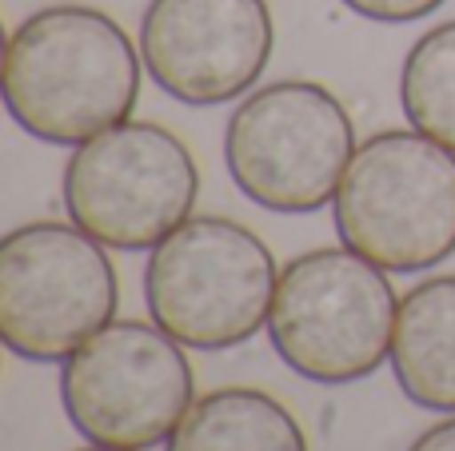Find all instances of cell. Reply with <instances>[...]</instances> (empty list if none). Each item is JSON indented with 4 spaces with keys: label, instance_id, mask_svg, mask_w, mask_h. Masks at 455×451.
<instances>
[{
    "label": "cell",
    "instance_id": "12",
    "mask_svg": "<svg viewBox=\"0 0 455 451\" xmlns=\"http://www.w3.org/2000/svg\"><path fill=\"white\" fill-rule=\"evenodd\" d=\"M400 104L411 128L455 152V20L435 24L408 48Z\"/></svg>",
    "mask_w": 455,
    "mask_h": 451
},
{
    "label": "cell",
    "instance_id": "5",
    "mask_svg": "<svg viewBox=\"0 0 455 451\" xmlns=\"http://www.w3.org/2000/svg\"><path fill=\"white\" fill-rule=\"evenodd\" d=\"M355 148L347 108L315 80L256 88L224 128L232 184L251 204L280 216H307L331 204Z\"/></svg>",
    "mask_w": 455,
    "mask_h": 451
},
{
    "label": "cell",
    "instance_id": "9",
    "mask_svg": "<svg viewBox=\"0 0 455 451\" xmlns=\"http://www.w3.org/2000/svg\"><path fill=\"white\" fill-rule=\"evenodd\" d=\"M267 0H148L140 56L160 92L180 104L248 96L272 56Z\"/></svg>",
    "mask_w": 455,
    "mask_h": 451
},
{
    "label": "cell",
    "instance_id": "1",
    "mask_svg": "<svg viewBox=\"0 0 455 451\" xmlns=\"http://www.w3.org/2000/svg\"><path fill=\"white\" fill-rule=\"evenodd\" d=\"M144 56L108 12L52 4L4 44V108L44 144H76L132 120Z\"/></svg>",
    "mask_w": 455,
    "mask_h": 451
},
{
    "label": "cell",
    "instance_id": "14",
    "mask_svg": "<svg viewBox=\"0 0 455 451\" xmlns=\"http://www.w3.org/2000/svg\"><path fill=\"white\" fill-rule=\"evenodd\" d=\"M408 451H455V415L435 428H427L419 439H411Z\"/></svg>",
    "mask_w": 455,
    "mask_h": 451
},
{
    "label": "cell",
    "instance_id": "3",
    "mask_svg": "<svg viewBox=\"0 0 455 451\" xmlns=\"http://www.w3.org/2000/svg\"><path fill=\"white\" fill-rule=\"evenodd\" d=\"M339 244L384 272H427L455 252V152L424 132H376L331 200Z\"/></svg>",
    "mask_w": 455,
    "mask_h": 451
},
{
    "label": "cell",
    "instance_id": "13",
    "mask_svg": "<svg viewBox=\"0 0 455 451\" xmlns=\"http://www.w3.org/2000/svg\"><path fill=\"white\" fill-rule=\"evenodd\" d=\"M355 16L363 20H379V24H411L432 16L443 0H344Z\"/></svg>",
    "mask_w": 455,
    "mask_h": 451
},
{
    "label": "cell",
    "instance_id": "8",
    "mask_svg": "<svg viewBox=\"0 0 455 451\" xmlns=\"http://www.w3.org/2000/svg\"><path fill=\"white\" fill-rule=\"evenodd\" d=\"M60 404L88 444L148 451L196 404V376L164 328L112 320L60 364Z\"/></svg>",
    "mask_w": 455,
    "mask_h": 451
},
{
    "label": "cell",
    "instance_id": "4",
    "mask_svg": "<svg viewBox=\"0 0 455 451\" xmlns=\"http://www.w3.org/2000/svg\"><path fill=\"white\" fill-rule=\"evenodd\" d=\"M267 244L224 216H192L148 252L144 300L156 328L192 352H224L267 328L275 296Z\"/></svg>",
    "mask_w": 455,
    "mask_h": 451
},
{
    "label": "cell",
    "instance_id": "10",
    "mask_svg": "<svg viewBox=\"0 0 455 451\" xmlns=\"http://www.w3.org/2000/svg\"><path fill=\"white\" fill-rule=\"evenodd\" d=\"M392 372L416 407L455 415V276H432L400 300Z\"/></svg>",
    "mask_w": 455,
    "mask_h": 451
},
{
    "label": "cell",
    "instance_id": "7",
    "mask_svg": "<svg viewBox=\"0 0 455 451\" xmlns=\"http://www.w3.org/2000/svg\"><path fill=\"white\" fill-rule=\"evenodd\" d=\"M64 212L116 252H152L172 236L200 196V168L176 132L124 120L76 144L64 164Z\"/></svg>",
    "mask_w": 455,
    "mask_h": 451
},
{
    "label": "cell",
    "instance_id": "15",
    "mask_svg": "<svg viewBox=\"0 0 455 451\" xmlns=\"http://www.w3.org/2000/svg\"><path fill=\"white\" fill-rule=\"evenodd\" d=\"M80 451H120V447H100V444H88V447H80Z\"/></svg>",
    "mask_w": 455,
    "mask_h": 451
},
{
    "label": "cell",
    "instance_id": "2",
    "mask_svg": "<svg viewBox=\"0 0 455 451\" xmlns=\"http://www.w3.org/2000/svg\"><path fill=\"white\" fill-rule=\"evenodd\" d=\"M400 300L379 264L352 248H315L288 260L275 280L267 340L312 384H355L392 360Z\"/></svg>",
    "mask_w": 455,
    "mask_h": 451
},
{
    "label": "cell",
    "instance_id": "6",
    "mask_svg": "<svg viewBox=\"0 0 455 451\" xmlns=\"http://www.w3.org/2000/svg\"><path fill=\"white\" fill-rule=\"evenodd\" d=\"M108 248L76 224L36 220L0 240V340L28 364H64L116 320Z\"/></svg>",
    "mask_w": 455,
    "mask_h": 451
},
{
    "label": "cell",
    "instance_id": "11",
    "mask_svg": "<svg viewBox=\"0 0 455 451\" xmlns=\"http://www.w3.org/2000/svg\"><path fill=\"white\" fill-rule=\"evenodd\" d=\"M164 451H307L296 415L256 388L200 396Z\"/></svg>",
    "mask_w": 455,
    "mask_h": 451
}]
</instances>
